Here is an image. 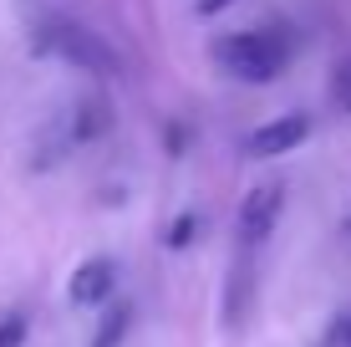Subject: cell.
<instances>
[{
    "label": "cell",
    "mask_w": 351,
    "mask_h": 347,
    "mask_svg": "<svg viewBox=\"0 0 351 347\" xmlns=\"http://www.w3.org/2000/svg\"><path fill=\"white\" fill-rule=\"evenodd\" d=\"M112 291H117V260H107V256L82 260V266L71 271V286H66V296L77 306H102Z\"/></svg>",
    "instance_id": "obj_5"
},
{
    "label": "cell",
    "mask_w": 351,
    "mask_h": 347,
    "mask_svg": "<svg viewBox=\"0 0 351 347\" xmlns=\"http://www.w3.org/2000/svg\"><path fill=\"white\" fill-rule=\"evenodd\" d=\"M107 123H112V113H107V102H102V98H92V102L82 107V113H77V138H97V133H102Z\"/></svg>",
    "instance_id": "obj_7"
},
{
    "label": "cell",
    "mask_w": 351,
    "mask_h": 347,
    "mask_svg": "<svg viewBox=\"0 0 351 347\" xmlns=\"http://www.w3.org/2000/svg\"><path fill=\"white\" fill-rule=\"evenodd\" d=\"M346 113H351V92H346Z\"/></svg>",
    "instance_id": "obj_12"
},
{
    "label": "cell",
    "mask_w": 351,
    "mask_h": 347,
    "mask_svg": "<svg viewBox=\"0 0 351 347\" xmlns=\"http://www.w3.org/2000/svg\"><path fill=\"white\" fill-rule=\"evenodd\" d=\"M214 67L229 71L234 82H250V87H265V82H275L290 62V46L280 41L275 31H229L219 41L209 46Z\"/></svg>",
    "instance_id": "obj_1"
},
{
    "label": "cell",
    "mask_w": 351,
    "mask_h": 347,
    "mask_svg": "<svg viewBox=\"0 0 351 347\" xmlns=\"http://www.w3.org/2000/svg\"><path fill=\"white\" fill-rule=\"evenodd\" d=\"M36 52L62 56V62H71L77 71H97V77L117 71V52H112V46H107L97 31H87V26H71V21H51V26H41Z\"/></svg>",
    "instance_id": "obj_2"
},
{
    "label": "cell",
    "mask_w": 351,
    "mask_h": 347,
    "mask_svg": "<svg viewBox=\"0 0 351 347\" xmlns=\"http://www.w3.org/2000/svg\"><path fill=\"white\" fill-rule=\"evenodd\" d=\"M341 342H346V347H351V317H346V322H341Z\"/></svg>",
    "instance_id": "obj_11"
},
{
    "label": "cell",
    "mask_w": 351,
    "mask_h": 347,
    "mask_svg": "<svg viewBox=\"0 0 351 347\" xmlns=\"http://www.w3.org/2000/svg\"><path fill=\"white\" fill-rule=\"evenodd\" d=\"M193 230H199V214H178L173 230H168V250H184L193 245Z\"/></svg>",
    "instance_id": "obj_8"
},
{
    "label": "cell",
    "mask_w": 351,
    "mask_h": 347,
    "mask_svg": "<svg viewBox=\"0 0 351 347\" xmlns=\"http://www.w3.org/2000/svg\"><path fill=\"white\" fill-rule=\"evenodd\" d=\"M306 138H311V117L306 113H280V117L260 123L255 133L245 138V153H250V159H280V153L300 148Z\"/></svg>",
    "instance_id": "obj_4"
},
{
    "label": "cell",
    "mask_w": 351,
    "mask_h": 347,
    "mask_svg": "<svg viewBox=\"0 0 351 347\" xmlns=\"http://www.w3.org/2000/svg\"><path fill=\"white\" fill-rule=\"evenodd\" d=\"M229 0H199V16H214V10H224Z\"/></svg>",
    "instance_id": "obj_10"
},
{
    "label": "cell",
    "mask_w": 351,
    "mask_h": 347,
    "mask_svg": "<svg viewBox=\"0 0 351 347\" xmlns=\"http://www.w3.org/2000/svg\"><path fill=\"white\" fill-rule=\"evenodd\" d=\"M128 322H132V306H128V302H117L112 312L102 317V327H97V342H92V347H117V342L128 337Z\"/></svg>",
    "instance_id": "obj_6"
},
{
    "label": "cell",
    "mask_w": 351,
    "mask_h": 347,
    "mask_svg": "<svg viewBox=\"0 0 351 347\" xmlns=\"http://www.w3.org/2000/svg\"><path fill=\"white\" fill-rule=\"evenodd\" d=\"M26 317H21V312H10V317H0V347H21V342H26Z\"/></svg>",
    "instance_id": "obj_9"
},
{
    "label": "cell",
    "mask_w": 351,
    "mask_h": 347,
    "mask_svg": "<svg viewBox=\"0 0 351 347\" xmlns=\"http://www.w3.org/2000/svg\"><path fill=\"white\" fill-rule=\"evenodd\" d=\"M280 214H285V189L280 184H255L245 194V205H239V240L250 250L265 245L275 235V225H280Z\"/></svg>",
    "instance_id": "obj_3"
},
{
    "label": "cell",
    "mask_w": 351,
    "mask_h": 347,
    "mask_svg": "<svg viewBox=\"0 0 351 347\" xmlns=\"http://www.w3.org/2000/svg\"><path fill=\"white\" fill-rule=\"evenodd\" d=\"M346 235H351V220H346Z\"/></svg>",
    "instance_id": "obj_13"
}]
</instances>
